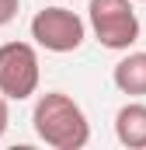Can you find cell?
Instances as JSON below:
<instances>
[{"label": "cell", "instance_id": "8992f818", "mask_svg": "<svg viewBox=\"0 0 146 150\" xmlns=\"http://www.w3.org/2000/svg\"><path fill=\"white\" fill-rule=\"evenodd\" d=\"M111 80L122 94H132V98H143L146 94V52H129L115 63Z\"/></svg>", "mask_w": 146, "mask_h": 150}, {"label": "cell", "instance_id": "3957f363", "mask_svg": "<svg viewBox=\"0 0 146 150\" xmlns=\"http://www.w3.org/2000/svg\"><path fill=\"white\" fill-rule=\"evenodd\" d=\"M32 38L45 52H77L87 38V21L70 7H42L32 18Z\"/></svg>", "mask_w": 146, "mask_h": 150}, {"label": "cell", "instance_id": "9c48e42d", "mask_svg": "<svg viewBox=\"0 0 146 150\" xmlns=\"http://www.w3.org/2000/svg\"><path fill=\"white\" fill-rule=\"evenodd\" d=\"M143 4H146V0H143Z\"/></svg>", "mask_w": 146, "mask_h": 150}, {"label": "cell", "instance_id": "5b68a950", "mask_svg": "<svg viewBox=\"0 0 146 150\" xmlns=\"http://www.w3.org/2000/svg\"><path fill=\"white\" fill-rule=\"evenodd\" d=\"M115 136L118 143L129 150H146V105L143 101H129L115 115Z\"/></svg>", "mask_w": 146, "mask_h": 150}, {"label": "cell", "instance_id": "ba28073f", "mask_svg": "<svg viewBox=\"0 0 146 150\" xmlns=\"http://www.w3.org/2000/svg\"><path fill=\"white\" fill-rule=\"evenodd\" d=\"M7 101H11V98H4V94H0V136L7 133V122H11V115H7Z\"/></svg>", "mask_w": 146, "mask_h": 150}, {"label": "cell", "instance_id": "7a4b0ae2", "mask_svg": "<svg viewBox=\"0 0 146 150\" xmlns=\"http://www.w3.org/2000/svg\"><path fill=\"white\" fill-rule=\"evenodd\" d=\"M87 25L94 38L115 52H129V45H136L139 38V18L132 11V0H91Z\"/></svg>", "mask_w": 146, "mask_h": 150}, {"label": "cell", "instance_id": "6da1fadb", "mask_svg": "<svg viewBox=\"0 0 146 150\" xmlns=\"http://www.w3.org/2000/svg\"><path fill=\"white\" fill-rule=\"evenodd\" d=\"M35 136L52 150H84L91 140V122L84 108L63 91H45L32 112Z\"/></svg>", "mask_w": 146, "mask_h": 150}, {"label": "cell", "instance_id": "277c9868", "mask_svg": "<svg viewBox=\"0 0 146 150\" xmlns=\"http://www.w3.org/2000/svg\"><path fill=\"white\" fill-rule=\"evenodd\" d=\"M38 52L32 42L0 45V94L11 101H28L38 91Z\"/></svg>", "mask_w": 146, "mask_h": 150}, {"label": "cell", "instance_id": "52a82bcc", "mask_svg": "<svg viewBox=\"0 0 146 150\" xmlns=\"http://www.w3.org/2000/svg\"><path fill=\"white\" fill-rule=\"evenodd\" d=\"M18 4H21V0H0V28L18 18Z\"/></svg>", "mask_w": 146, "mask_h": 150}]
</instances>
